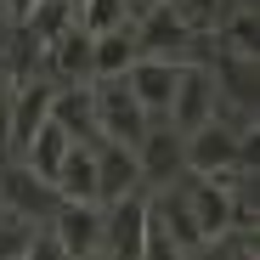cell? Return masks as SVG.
Returning <instances> with one entry per match:
<instances>
[{"label": "cell", "instance_id": "6da1fadb", "mask_svg": "<svg viewBox=\"0 0 260 260\" xmlns=\"http://www.w3.org/2000/svg\"><path fill=\"white\" fill-rule=\"evenodd\" d=\"M181 158H187L192 176H221V170L249 164V136H238V130L221 124V119H204L198 130L181 136Z\"/></svg>", "mask_w": 260, "mask_h": 260}, {"label": "cell", "instance_id": "7a4b0ae2", "mask_svg": "<svg viewBox=\"0 0 260 260\" xmlns=\"http://www.w3.org/2000/svg\"><path fill=\"white\" fill-rule=\"evenodd\" d=\"M91 102H96V130L108 142H124V147H136L142 142V130L153 124L147 119V108L130 96V85H124V74L119 79H102L96 91H91Z\"/></svg>", "mask_w": 260, "mask_h": 260}, {"label": "cell", "instance_id": "3957f363", "mask_svg": "<svg viewBox=\"0 0 260 260\" xmlns=\"http://www.w3.org/2000/svg\"><path fill=\"white\" fill-rule=\"evenodd\" d=\"M142 243H147V198L124 192L102 209V249L108 260H142Z\"/></svg>", "mask_w": 260, "mask_h": 260}, {"label": "cell", "instance_id": "277c9868", "mask_svg": "<svg viewBox=\"0 0 260 260\" xmlns=\"http://www.w3.org/2000/svg\"><path fill=\"white\" fill-rule=\"evenodd\" d=\"M215 79H209V68L204 62H181V79H176V96H170V108H164V124L170 130H198L204 119H215Z\"/></svg>", "mask_w": 260, "mask_h": 260}, {"label": "cell", "instance_id": "5b68a950", "mask_svg": "<svg viewBox=\"0 0 260 260\" xmlns=\"http://www.w3.org/2000/svg\"><path fill=\"white\" fill-rule=\"evenodd\" d=\"M51 232L57 243L68 249V260H91L102 249V204H79V198H62L51 209Z\"/></svg>", "mask_w": 260, "mask_h": 260}, {"label": "cell", "instance_id": "8992f818", "mask_svg": "<svg viewBox=\"0 0 260 260\" xmlns=\"http://www.w3.org/2000/svg\"><path fill=\"white\" fill-rule=\"evenodd\" d=\"M181 198H187V209H192L204 243H215V238L232 232V192H226L221 176H187V181H181Z\"/></svg>", "mask_w": 260, "mask_h": 260}, {"label": "cell", "instance_id": "52a82bcc", "mask_svg": "<svg viewBox=\"0 0 260 260\" xmlns=\"http://www.w3.org/2000/svg\"><path fill=\"white\" fill-rule=\"evenodd\" d=\"M91 153H96V204H113V198H124V192H142L136 147L96 136V142H91Z\"/></svg>", "mask_w": 260, "mask_h": 260}, {"label": "cell", "instance_id": "ba28073f", "mask_svg": "<svg viewBox=\"0 0 260 260\" xmlns=\"http://www.w3.org/2000/svg\"><path fill=\"white\" fill-rule=\"evenodd\" d=\"M176 79H181V62H170V57H136L124 68V85L147 108V119H164L170 96H176Z\"/></svg>", "mask_w": 260, "mask_h": 260}, {"label": "cell", "instance_id": "9c48e42d", "mask_svg": "<svg viewBox=\"0 0 260 260\" xmlns=\"http://www.w3.org/2000/svg\"><path fill=\"white\" fill-rule=\"evenodd\" d=\"M51 91H57V79H17L12 85V147L6 153H23L28 136L51 119Z\"/></svg>", "mask_w": 260, "mask_h": 260}, {"label": "cell", "instance_id": "30bf717a", "mask_svg": "<svg viewBox=\"0 0 260 260\" xmlns=\"http://www.w3.org/2000/svg\"><path fill=\"white\" fill-rule=\"evenodd\" d=\"M0 204H6L12 215H28V221H46V215L62 204L51 181H40L28 164H12L6 176H0Z\"/></svg>", "mask_w": 260, "mask_h": 260}, {"label": "cell", "instance_id": "8fae6325", "mask_svg": "<svg viewBox=\"0 0 260 260\" xmlns=\"http://www.w3.org/2000/svg\"><path fill=\"white\" fill-rule=\"evenodd\" d=\"M136 164H142V181H176L181 170H187V158H181V130H170V124H147L142 130V142H136Z\"/></svg>", "mask_w": 260, "mask_h": 260}, {"label": "cell", "instance_id": "7c38bea8", "mask_svg": "<svg viewBox=\"0 0 260 260\" xmlns=\"http://www.w3.org/2000/svg\"><path fill=\"white\" fill-rule=\"evenodd\" d=\"M170 187H176V181H170ZM147 221L176 243V254H198V249H204V232H198V221H192L181 187H176V192H158V198L147 204Z\"/></svg>", "mask_w": 260, "mask_h": 260}, {"label": "cell", "instance_id": "4fadbf2b", "mask_svg": "<svg viewBox=\"0 0 260 260\" xmlns=\"http://www.w3.org/2000/svg\"><path fill=\"white\" fill-rule=\"evenodd\" d=\"M51 119L68 130L74 142H96L102 136V130H96V102H91L85 85H57V91H51Z\"/></svg>", "mask_w": 260, "mask_h": 260}, {"label": "cell", "instance_id": "5bb4252c", "mask_svg": "<svg viewBox=\"0 0 260 260\" xmlns=\"http://www.w3.org/2000/svg\"><path fill=\"white\" fill-rule=\"evenodd\" d=\"M46 62H51V79H62V85H79V79H91V34H85L79 23H68V28L51 40Z\"/></svg>", "mask_w": 260, "mask_h": 260}, {"label": "cell", "instance_id": "9a60e30c", "mask_svg": "<svg viewBox=\"0 0 260 260\" xmlns=\"http://www.w3.org/2000/svg\"><path fill=\"white\" fill-rule=\"evenodd\" d=\"M136 57H142V46H136V28L130 23H119L108 34H91V74L96 79H119Z\"/></svg>", "mask_w": 260, "mask_h": 260}, {"label": "cell", "instance_id": "2e32d148", "mask_svg": "<svg viewBox=\"0 0 260 260\" xmlns=\"http://www.w3.org/2000/svg\"><path fill=\"white\" fill-rule=\"evenodd\" d=\"M68 147H74V136H68L57 119H46V124H40L34 136H28V147L17 153V164H28L40 181H57V164L68 158Z\"/></svg>", "mask_w": 260, "mask_h": 260}, {"label": "cell", "instance_id": "e0dca14e", "mask_svg": "<svg viewBox=\"0 0 260 260\" xmlns=\"http://www.w3.org/2000/svg\"><path fill=\"white\" fill-rule=\"evenodd\" d=\"M57 198H79V204H96V153L91 142H74L68 158L57 164Z\"/></svg>", "mask_w": 260, "mask_h": 260}, {"label": "cell", "instance_id": "ac0fdd59", "mask_svg": "<svg viewBox=\"0 0 260 260\" xmlns=\"http://www.w3.org/2000/svg\"><path fill=\"white\" fill-rule=\"evenodd\" d=\"M164 6H170V17H176L187 34H209L215 23L226 17V6H232V0H164Z\"/></svg>", "mask_w": 260, "mask_h": 260}, {"label": "cell", "instance_id": "d6986e66", "mask_svg": "<svg viewBox=\"0 0 260 260\" xmlns=\"http://www.w3.org/2000/svg\"><path fill=\"white\" fill-rule=\"evenodd\" d=\"M23 260H68V249L57 243V232H51V226H46V232L34 226V238H28V254H23Z\"/></svg>", "mask_w": 260, "mask_h": 260}, {"label": "cell", "instance_id": "ffe728a7", "mask_svg": "<svg viewBox=\"0 0 260 260\" xmlns=\"http://www.w3.org/2000/svg\"><path fill=\"white\" fill-rule=\"evenodd\" d=\"M12 147V85H0V153Z\"/></svg>", "mask_w": 260, "mask_h": 260}, {"label": "cell", "instance_id": "44dd1931", "mask_svg": "<svg viewBox=\"0 0 260 260\" xmlns=\"http://www.w3.org/2000/svg\"><path fill=\"white\" fill-rule=\"evenodd\" d=\"M0 12H6V17H12V23H23V17H28V12H34V0H0Z\"/></svg>", "mask_w": 260, "mask_h": 260}]
</instances>
